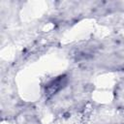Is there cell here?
Here are the masks:
<instances>
[{"label": "cell", "instance_id": "1", "mask_svg": "<svg viewBox=\"0 0 124 124\" xmlns=\"http://www.w3.org/2000/svg\"><path fill=\"white\" fill-rule=\"evenodd\" d=\"M89 94L87 81L76 72H65L47 79L42 86V95L46 104L56 109L78 108Z\"/></svg>", "mask_w": 124, "mask_h": 124}, {"label": "cell", "instance_id": "2", "mask_svg": "<svg viewBox=\"0 0 124 124\" xmlns=\"http://www.w3.org/2000/svg\"><path fill=\"white\" fill-rule=\"evenodd\" d=\"M113 103L115 108L124 114V78L119 80L113 89Z\"/></svg>", "mask_w": 124, "mask_h": 124}]
</instances>
